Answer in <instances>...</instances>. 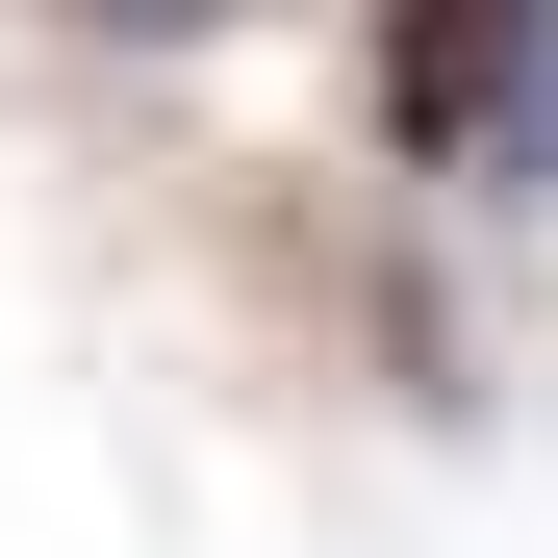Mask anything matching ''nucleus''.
Instances as JSON below:
<instances>
[{"instance_id": "f257e3e1", "label": "nucleus", "mask_w": 558, "mask_h": 558, "mask_svg": "<svg viewBox=\"0 0 558 558\" xmlns=\"http://www.w3.org/2000/svg\"><path fill=\"white\" fill-rule=\"evenodd\" d=\"M381 128L407 178L558 204V0H381Z\"/></svg>"}, {"instance_id": "f03ea898", "label": "nucleus", "mask_w": 558, "mask_h": 558, "mask_svg": "<svg viewBox=\"0 0 558 558\" xmlns=\"http://www.w3.org/2000/svg\"><path fill=\"white\" fill-rule=\"evenodd\" d=\"M51 26H102V51H229L254 0H51Z\"/></svg>"}]
</instances>
